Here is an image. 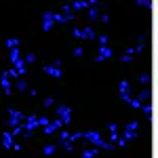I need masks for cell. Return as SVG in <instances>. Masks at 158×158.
Segmentation results:
<instances>
[{"label": "cell", "mask_w": 158, "mask_h": 158, "mask_svg": "<svg viewBox=\"0 0 158 158\" xmlns=\"http://www.w3.org/2000/svg\"><path fill=\"white\" fill-rule=\"evenodd\" d=\"M82 139L89 141V146H95L99 150H114V141H106L99 131H82Z\"/></svg>", "instance_id": "cell-1"}, {"label": "cell", "mask_w": 158, "mask_h": 158, "mask_svg": "<svg viewBox=\"0 0 158 158\" xmlns=\"http://www.w3.org/2000/svg\"><path fill=\"white\" fill-rule=\"evenodd\" d=\"M42 72L49 74V76H53V78H61V76H63V72H61V59L51 61V63H44V65H42Z\"/></svg>", "instance_id": "cell-2"}, {"label": "cell", "mask_w": 158, "mask_h": 158, "mask_svg": "<svg viewBox=\"0 0 158 158\" xmlns=\"http://www.w3.org/2000/svg\"><path fill=\"white\" fill-rule=\"evenodd\" d=\"M63 127H65V124H63V120H61L59 116H55V118H53L47 127H42V133H44V135H53V133H57V131H61Z\"/></svg>", "instance_id": "cell-3"}, {"label": "cell", "mask_w": 158, "mask_h": 158, "mask_svg": "<svg viewBox=\"0 0 158 158\" xmlns=\"http://www.w3.org/2000/svg\"><path fill=\"white\" fill-rule=\"evenodd\" d=\"M9 112V127H17V124H21V122L25 120V116H23V112H19V110H15V108H9L6 110Z\"/></svg>", "instance_id": "cell-4"}, {"label": "cell", "mask_w": 158, "mask_h": 158, "mask_svg": "<svg viewBox=\"0 0 158 158\" xmlns=\"http://www.w3.org/2000/svg\"><path fill=\"white\" fill-rule=\"evenodd\" d=\"M137 129H139V120H131L127 127H124V139L127 141H133V139H137Z\"/></svg>", "instance_id": "cell-5"}, {"label": "cell", "mask_w": 158, "mask_h": 158, "mask_svg": "<svg viewBox=\"0 0 158 158\" xmlns=\"http://www.w3.org/2000/svg\"><path fill=\"white\" fill-rule=\"evenodd\" d=\"M57 116H59L61 120H63V124L68 127V124L72 122V108H70V106H65V103L57 106Z\"/></svg>", "instance_id": "cell-6"}, {"label": "cell", "mask_w": 158, "mask_h": 158, "mask_svg": "<svg viewBox=\"0 0 158 158\" xmlns=\"http://www.w3.org/2000/svg\"><path fill=\"white\" fill-rule=\"evenodd\" d=\"M53 27H55V13L44 11L42 13V32H51Z\"/></svg>", "instance_id": "cell-7"}, {"label": "cell", "mask_w": 158, "mask_h": 158, "mask_svg": "<svg viewBox=\"0 0 158 158\" xmlns=\"http://www.w3.org/2000/svg\"><path fill=\"white\" fill-rule=\"evenodd\" d=\"M112 57V49H110L108 44H99V51H97V55H95V61L97 63H103L106 59H110Z\"/></svg>", "instance_id": "cell-8"}, {"label": "cell", "mask_w": 158, "mask_h": 158, "mask_svg": "<svg viewBox=\"0 0 158 158\" xmlns=\"http://www.w3.org/2000/svg\"><path fill=\"white\" fill-rule=\"evenodd\" d=\"M118 93H120V99H122V101H127V103H129V99L133 97V95H131V85H129L127 80H120V85H118Z\"/></svg>", "instance_id": "cell-9"}, {"label": "cell", "mask_w": 158, "mask_h": 158, "mask_svg": "<svg viewBox=\"0 0 158 158\" xmlns=\"http://www.w3.org/2000/svg\"><path fill=\"white\" fill-rule=\"evenodd\" d=\"M0 86H2V91H4V95H11V93H13L11 78L6 76V72H2V74H0Z\"/></svg>", "instance_id": "cell-10"}, {"label": "cell", "mask_w": 158, "mask_h": 158, "mask_svg": "<svg viewBox=\"0 0 158 158\" xmlns=\"http://www.w3.org/2000/svg\"><path fill=\"white\" fill-rule=\"evenodd\" d=\"M61 15H63V19H65V23H68V21H72L74 17H76V11L72 9V4L68 2V4L61 6Z\"/></svg>", "instance_id": "cell-11"}, {"label": "cell", "mask_w": 158, "mask_h": 158, "mask_svg": "<svg viewBox=\"0 0 158 158\" xmlns=\"http://www.w3.org/2000/svg\"><path fill=\"white\" fill-rule=\"evenodd\" d=\"M108 131H110V141H118V137H120V129H118V124H114V122H110L108 124Z\"/></svg>", "instance_id": "cell-12"}, {"label": "cell", "mask_w": 158, "mask_h": 158, "mask_svg": "<svg viewBox=\"0 0 158 158\" xmlns=\"http://www.w3.org/2000/svg\"><path fill=\"white\" fill-rule=\"evenodd\" d=\"M13 143H15V135L11 133V131H6V133H2V146L6 148H13Z\"/></svg>", "instance_id": "cell-13"}, {"label": "cell", "mask_w": 158, "mask_h": 158, "mask_svg": "<svg viewBox=\"0 0 158 158\" xmlns=\"http://www.w3.org/2000/svg\"><path fill=\"white\" fill-rule=\"evenodd\" d=\"M70 4H72L74 11H85V9H89V6H91V4H89V0H72Z\"/></svg>", "instance_id": "cell-14"}, {"label": "cell", "mask_w": 158, "mask_h": 158, "mask_svg": "<svg viewBox=\"0 0 158 158\" xmlns=\"http://www.w3.org/2000/svg\"><path fill=\"white\" fill-rule=\"evenodd\" d=\"M99 15H101V13H99V6H97V4H93V6H89V9H86V17H89L91 21L99 19Z\"/></svg>", "instance_id": "cell-15"}, {"label": "cell", "mask_w": 158, "mask_h": 158, "mask_svg": "<svg viewBox=\"0 0 158 158\" xmlns=\"http://www.w3.org/2000/svg\"><path fill=\"white\" fill-rule=\"evenodd\" d=\"M135 97L139 99L141 103H148V101H150V97H152V93H150V91H148L146 86H143V89H141V91H139V93H137Z\"/></svg>", "instance_id": "cell-16"}, {"label": "cell", "mask_w": 158, "mask_h": 158, "mask_svg": "<svg viewBox=\"0 0 158 158\" xmlns=\"http://www.w3.org/2000/svg\"><path fill=\"white\" fill-rule=\"evenodd\" d=\"M97 152H99V148H95V146L85 148V150H82V158H95V156H97Z\"/></svg>", "instance_id": "cell-17"}, {"label": "cell", "mask_w": 158, "mask_h": 158, "mask_svg": "<svg viewBox=\"0 0 158 158\" xmlns=\"http://www.w3.org/2000/svg\"><path fill=\"white\" fill-rule=\"evenodd\" d=\"M57 146H59V143H47V146L42 148V154H44V156H53V154L57 152Z\"/></svg>", "instance_id": "cell-18"}, {"label": "cell", "mask_w": 158, "mask_h": 158, "mask_svg": "<svg viewBox=\"0 0 158 158\" xmlns=\"http://www.w3.org/2000/svg\"><path fill=\"white\" fill-rule=\"evenodd\" d=\"M93 38H97L95 30L93 27H82V40H93Z\"/></svg>", "instance_id": "cell-19"}, {"label": "cell", "mask_w": 158, "mask_h": 158, "mask_svg": "<svg viewBox=\"0 0 158 158\" xmlns=\"http://www.w3.org/2000/svg\"><path fill=\"white\" fill-rule=\"evenodd\" d=\"M146 42H148V38H146V36H139V38H137V44H135V53H141V51L146 49Z\"/></svg>", "instance_id": "cell-20"}, {"label": "cell", "mask_w": 158, "mask_h": 158, "mask_svg": "<svg viewBox=\"0 0 158 158\" xmlns=\"http://www.w3.org/2000/svg\"><path fill=\"white\" fill-rule=\"evenodd\" d=\"M15 89H17L19 93H25V91H27V82H25V78H17V82H15Z\"/></svg>", "instance_id": "cell-21"}, {"label": "cell", "mask_w": 158, "mask_h": 158, "mask_svg": "<svg viewBox=\"0 0 158 158\" xmlns=\"http://www.w3.org/2000/svg\"><path fill=\"white\" fill-rule=\"evenodd\" d=\"M150 80H152V78H150V74H148V72H141V74H139V78H137V82L143 85V86L150 85Z\"/></svg>", "instance_id": "cell-22"}, {"label": "cell", "mask_w": 158, "mask_h": 158, "mask_svg": "<svg viewBox=\"0 0 158 158\" xmlns=\"http://www.w3.org/2000/svg\"><path fill=\"white\" fill-rule=\"evenodd\" d=\"M70 135H72V133H70L68 129H61V131H59V146H61V143H65V141H70Z\"/></svg>", "instance_id": "cell-23"}, {"label": "cell", "mask_w": 158, "mask_h": 158, "mask_svg": "<svg viewBox=\"0 0 158 158\" xmlns=\"http://www.w3.org/2000/svg\"><path fill=\"white\" fill-rule=\"evenodd\" d=\"M4 44H6V49L11 51V49H17V47H19V40H17V38H6Z\"/></svg>", "instance_id": "cell-24"}, {"label": "cell", "mask_w": 158, "mask_h": 158, "mask_svg": "<svg viewBox=\"0 0 158 158\" xmlns=\"http://www.w3.org/2000/svg\"><path fill=\"white\" fill-rule=\"evenodd\" d=\"M141 112H143V116H146L148 120L152 118V106H150V103H143V106H141Z\"/></svg>", "instance_id": "cell-25"}, {"label": "cell", "mask_w": 158, "mask_h": 158, "mask_svg": "<svg viewBox=\"0 0 158 158\" xmlns=\"http://www.w3.org/2000/svg\"><path fill=\"white\" fill-rule=\"evenodd\" d=\"M129 106H131V108H135V110H141V106H143V103H141L137 97H131V99H129Z\"/></svg>", "instance_id": "cell-26"}, {"label": "cell", "mask_w": 158, "mask_h": 158, "mask_svg": "<svg viewBox=\"0 0 158 158\" xmlns=\"http://www.w3.org/2000/svg\"><path fill=\"white\" fill-rule=\"evenodd\" d=\"M25 63H27V65H30V63H36V55H34V53H27V55H25Z\"/></svg>", "instance_id": "cell-27"}, {"label": "cell", "mask_w": 158, "mask_h": 158, "mask_svg": "<svg viewBox=\"0 0 158 158\" xmlns=\"http://www.w3.org/2000/svg\"><path fill=\"white\" fill-rule=\"evenodd\" d=\"M49 118H47V116H38V127H47V124H49Z\"/></svg>", "instance_id": "cell-28"}, {"label": "cell", "mask_w": 158, "mask_h": 158, "mask_svg": "<svg viewBox=\"0 0 158 158\" xmlns=\"http://www.w3.org/2000/svg\"><path fill=\"white\" fill-rule=\"evenodd\" d=\"M53 103H55V97H44V101H42V106H44V108H51Z\"/></svg>", "instance_id": "cell-29"}, {"label": "cell", "mask_w": 158, "mask_h": 158, "mask_svg": "<svg viewBox=\"0 0 158 158\" xmlns=\"http://www.w3.org/2000/svg\"><path fill=\"white\" fill-rule=\"evenodd\" d=\"M135 2H137L139 6H143V9H150V6H152V2H150V0H135Z\"/></svg>", "instance_id": "cell-30"}, {"label": "cell", "mask_w": 158, "mask_h": 158, "mask_svg": "<svg viewBox=\"0 0 158 158\" xmlns=\"http://www.w3.org/2000/svg\"><path fill=\"white\" fill-rule=\"evenodd\" d=\"M82 55H85V49L82 47H76L74 49V57H82Z\"/></svg>", "instance_id": "cell-31"}, {"label": "cell", "mask_w": 158, "mask_h": 158, "mask_svg": "<svg viewBox=\"0 0 158 158\" xmlns=\"http://www.w3.org/2000/svg\"><path fill=\"white\" fill-rule=\"evenodd\" d=\"M72 34H74V38H78V40H82V30H78V27H74V30H72Z\"/></svg>", "instance_id": "cell-32"}, {"label": "cell", "mask_w": 158, "mask_h": 158, "mask_svg": "<svg viewBox=\"0 0 158 158\" xmlns=\"http://www.w3.org/2000/svg\"><path fill=\"white\" fill-rule=\"evenodd\" d=\"M131 57H133V55H131V53H122L120 61H122V63H129V61H131Z\"/></svg>", "instance_id": "cell-33"}, {"label": "cell", "mask_w": 158, "mask_h": 158, "mask_svg": "<svg viewBox=\"0 0 158 158\" xmlns=\"http://www.w3.org/2000/svg\"><path fill=\"white\" fill-rule=\"evenodd\" d=\"M97 42H99V44H108V36H106V34H99Z\"/></svg>", "instance_id": "cell-34"}, {"label": "cell", "mask_w": 158, "mask_h": 158, "mask_svg": "<svg viewBox=\"0 0 158 158\" xmlns=\"http://www.w3.org/2000/svg\"><path fill=\"white\" fill-rule=\"evenodd\" d=\"M127 143H129V141H127L124 137H118V141H116V146H118V148H124Z\"/></svg>", "instance_id": "cell-35"}, {"label": "cell", "mask_w": 158, "mask_h": 158, "mask_svg": "<svg viewBox=\"0 0 158 158\" xmlns=\"http://www.w3.org/2000/svg\"><path fill=\"white\" fill-rule=\"evenodd\" d=\"M61 146H63V150H68V152H72V150H74V143H72V141H65V143H61Z\"/></svg>", "instance_id": "cell-36"}, {"label": "cell", "mask_w": 158, "mask_h": 158, "mask_svg": "<svg viewBox=\"0 0 158 158\" xmlns=\"http://www.w3.org/2000/svg\"><path fill=\"white\" fill-rule=\"evenodd\" d=\"M99 19H101L103 23H108V21H110V15H108V13H101V15H99Z\"/></svg>", "instance_id": "cell-37"}, {"label": "cell", "mask_w": 158, "mask_h": 158, "mask_svg": "<svg viewBox=\"0 0 158 158\" xmlns=\"http://www.w3.org/2000/svg\"><path fill=\"white\" fill-rule=\"evenodd\" d=\"M70 2H72V0H70Z\"/></svg>", "instance_id": "cell-38"}, {"label": "cell", "mask_w": 158, "mask_h": 158, "mask_svg": "<svg viewBox=\"0 0 158 158\" xmlns=\"http://www.w3.org/2000/svg\"><path fill=\"white\" fill-rule=\"evenodd\" d=\"M95 158H97V156H95Z\"/></svg>", "instance_id": "cell-39"}]
</instances>
